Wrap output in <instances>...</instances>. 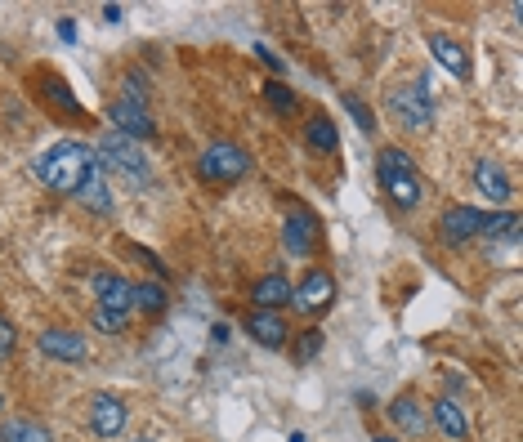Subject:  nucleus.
I'll return each mask as SVG.
<instances>
[{"label":"nucleus","instance_id":"obj_1","mask_svg":"<svg viewBox=\"0 0 523 442\" xmlns=\"http://www.w3.org/2000/svg\"><path fill=\"white\" fill-rule=\"evenodd\" d=\"M90 170H99V157H94L90 143H54L41 161H36V175L45 179V188L63 192V197H76V188L90 179Z\"/></svg>","mask_w":523,"mask_h":442},{"label":"nucleus","instance_id":"obj_2","mask_svg":"<svg viewBox=\"0 0 523 442\" xmlns=\"http://www.w3.org/2000/svg\"><path fill=\"white\" fill-rule=\"evenodd\" d=\"M376 184L394 210H416L425 201V184L416 175V161L407 148H380L376 152Z\"/></svg>","mask_w":523,"mask_h":442},{"label":"nucleus","instance_id":"obj_3","mask_svg":"<svg viewBox=\"0 0 523 442\" xmlns=\"http://www.w3.org/2000/svg\"><path fill=\"white\" fill-rule=\"evenodd\" d=\"M99 166H108L112 175H121L130 188H148L152 184V170H148V157L139 152V143L135 139H126V134H117V130H103L99 134Z\"/></svg>","mask_w":523,"mask_h":442},{"label":"nucleus","instance_id":"obj_4","mask_svg":"<svg viewBox=\"0 0 523 442\" xmlns=\"http://www.w3.org/2000/svg\"><path fill=\"white\" fill-rule=\"evenodd\" d=\"M389 112H394L398 126L412 130V134L430 130L434 126V99H430V85H425V76H421V81L398 85V90L389 94Z\"/></svg>","mask_w":523,"mask_h":442},{"label":"nucleus","instance_id":"obj_5","mask_svg":"<svg viewBox=\"0 0 523 442\" xmlns=\"http://www.w3.org/2000/svg\"><path fill=\"white\" fill-rule=\"evenodd\" d=\"M251 170V152L237 148V143H211V148L197 157V175L202 184H215V188H228Z\"/></svg>","mask_w":523,"mask_h":442},{"label":"nucleus","instance_id":"obj_6","mask_svg":"<svg viewBox=\"0 0 523 442\" xmlns=\"http://www.w3.org/2000/svg\"><path fill=\"white\" fill-rule=\"evenodd\" d=\"M331 304H336V277H331L327 268H309L304 282L291 286V304H287V309L313 317V313H327Z\"/></svg>","mask_w":523,"mask_h":442},{"label":"nucleus","instance_id":"obj_7","mask_svg":"<svg viewBox=\"0 0 523 442\" xmlns=\"http://www.w3.org/2000/svg\"><path fill=\"white\" fill-rule=\"evenodd\" d=\"M385 416L394 420L398 434L412 438V442H425V434H430V411H425V402L416 398L412 389L394 393V398H389V407H385Z\"/></svg>","mask_w":523,"mask_h":442},{"label":"nucleus","instance_id":"obj_8","mask_svg":"<svg viewBox=\"0 0 523 442\" xmlns=\"http://www.w3.org/2000/svg\"><path fill=\"white\" fill-rule=\"evenodd\" d=\"M126 420H130V411L117 393H94V398L85 402V425L99 438H117L121 429H126Z\"/></svg>","mask_w":523,"mask_h":442},{"label":"nucleus","instance_id":"obj_9","mask_svg":"<svg viewBox=\"0 0 523 442\" xmlns=\"http://www.w3.org/2000/svg\"><path fill=\"white\" fill-rule=\"evenodd\" d=\"M483 228H488V215L474 206H448L439 215V233H443V246H465L474 242V237H483Z\"/></svg>","mask_w":523,"mask_h":442},{"label":"nucleus","instance_id":"obj_10","mask_svg":"<svg viewBox=\"0 0 523 442\" xmlns=\"http://www.w3.org/2000/svg\"><path fill=\"white\" fill-rule=\"evenodd\" d=\"M282 246L296 259L313 255V246H318V219H313V210H304V206L287 210V219H282Z\"/></svg>","mask_w":523,"mask_h":442},{"label":"nucleus","instance_id":"obj_11","mask_svg":"<svg viewBox=\"0 0 523 442\" xmlns=\"http://www.w3.org/2000/svg\"><path fill=\"white\" fill-rule=\"evenodd\" d=\"M36 349H41L50 362H85L90 344H85L81 331H68V326H50V331H41Z\"/></svg>","mask_w":523,"mask_h":442},{"label":"nucleus","instance_id":"obj_12","mask_svg":"<svg viewBox=\"0 0 523 442\" xmlns=\"http://www.w3.org/2000/svg\"><path fill=\"white\" fill-rule=\"evenodd\" d=\"M246 335H251L260 349H287L291 344V326L282 313H264V309H251L246 313Z\"/></svg>","mask_w":523,"mask_h":442},{"label":"nucleus","instance_id":"obj_13","mask_svg":"<svg viewBox=\"0 0 523 442\" xmlns=\"http://www.w3.org/2000/svg\"><path fill=\"white\" fill-rule=\"evenodd\" d=\"M94 300H99V309L130 317L135 313V282H126V277H117V273H99L94 277Z\"/></svg>","mask_w":523,"mask_h":442},{"label":"nucleus","instance_id":"obj_14","mask_svg":"<svg viewBox=\"0 0 523 442\" xmlns=\"http://www.w3.org/2000/svg\"><path fill=\"white\" fill-rule=\"evenodd\" d=\"M108 121L117 134H126V139H152V117H148V103H130V99H117L108 108Z\"/></svg>","mask_w":523,"mask_h":442},{"label":"nucleus","instance_id":"obj_15","mask_svg":"<svg viewBox=\"0 0 523 442\" xmlns=\"http://www.w3.org/2000/svg\"><path fill=\"white\" fill-rule=\"evenodd\" d=\"M425 411H430V429H439L448 442H465V438H470V420H465L461 402H456L452 393H448V398H434Z\"/></svg>","mask_w":523,"mask_h":442},{"label":"nucleus","instance_id":"obj_16","mask_svg":"<svg viewBox=\"0 0 523 442\" xmlns=\"http://www.w3.org/2000/svg\"><path fill=\"white\" fill-rule=\"evenodd\" d=\"M474 188H479L492 206H506V201H510V175H506V166H501V161H492V157L474 161Z\"/></svg>","mask_w":523,"mask_h":442},{"label":"nucleus","instance_id":"obj_17","mask_svg":"<svg viewBox=\"0 0 523 442\" xmlns=\"http://www.w3.org/2000/svg\"><path fill=\"white\" fill-rule=\"evenodd\" d=\"M251 304L264 313H282L291 304V277L287 273H264L260 282L251 286Z\"/></svg>","mask_w":523,"mask_h":442},{"label":"nucleus","instance_id":"obj_18","mask_svg":"<svg viewBox=\"0 0 523 442\" xmlns=\"http://www.w3.org/2000/svg\"><path fill=\"white\" fill-rule=\"evenodd\" d=\"M36 85H41V99L50 103L54 112H68V117H81V103H76V94H72V85L63 81V76H54V72H36Z\"/></svg>","mask_w":523,"mask_h":442},{"label":"nucleus","instance_id":"obj_19","mask_svg":"<svg viewBox=\"0 0 523 442\" xmlns=\"http://www.w3.org/2000/svg\"><path fill=\"white\" fill-rule=\"evenodd\" d=\"M430 54L439 59V67H448L456 81H465V76H470V54H465V45L456 41V36L434 32V36H430Z\"/></svg>","mask_w":523,"mask_h":442},{"label":"nucleus","instance_id":"obj_20","mask_svg":"<svg viewBox=\"0 0 523 442\" xmlns=\"http://www.w3.org/2000/svg\"><path fill=\"white\" fill-rule=\"evenodd\" d=\"M76 201H81L85 210H94V215H112V188H108V179H103V166L90 170V179L76 188Z\"/></svg>","mask_w":523,"mask_h":442},{"label":"nucleus","instance_id":"obj_21","mask_svg":"<svg viewBox=\"0 0 523 442\" xmlns=\"http://www.w3.org/2000/svg\"><path fill=\"white\" fill-rule=\"evenodd\" d=\"M304 143H309L313 152H327L331 157V152L340 148V134H336V126H331V117H322L318 112V117L304 121Z\"/></svg>","mask_w":523,"mask_h":442},{"label":"nucleus","instance_id":"obj_22","mask_svg":"<svg viewBox=\"0 0 523 442\" xmlns=\"http://www.w3.org/2000/svg\"><path fill=\"white\" fill-rule=\"evenodd\" d=\"M322 344H327V335H322L318 326H309V331L291 335V362H296V367H309V362L322 353Z\"/></svg>","mask_w":523,"mask_h":442},{"label":"nucleus","instance_id":"obj_23","mask_svg":"<svg viewBox=\"0 0 523 442\" xmlns=\"http://www.w3.org/2000/svg\"><path fill=\"white\" fill-rule=\"evenodd\" d=\"M0 442H54V434L41 425V420H5Z\"/></svg>","mask_w":523,"mask_h":442},{"label":"nucleus","instance_id":"obj_24","mask_svg":"<svg viewBox=\"0 0 523 442\" xmlns=\"http://www.w3.org/2000/svg\"><path fill=\"white\" fill-rule=\"evenodd\" d=\"M166 286L161 282H135V309L139 313H148V317H157V313H166Z\"/></svg>","mask_w":523,"mask_h":442},{"label":"nucleus","instance_id":"obj_25","mask_svg":"<svg viewBox=\"0 0 523 442\" xmlns=\"http://www.w3.org/2000/svg\"><path fill=\"white\" fill-rule=\"evenodd\" d=\"M264 103H269L278 117H291V112H296V94H291L282 81H269V85H264Z\"/></svg>","mask_w":523,"mask_h":442},{"label":"nucleus","instance_id":"obj_26","mask_svg":"<svg viewBox=\"0 0 523 442\" xmlns=\"http://www.w3.org/2000/svg\"><path fill=\"white\" fill-rule=\"evenodd\" d=\"M488 237H501V242H519V215L515 210H506V215H488V228H483Z\"/></svg>","mask_w":523,"mask_h":442},{"label":"nucleus","instance_id":"obj_27","mask_svg":"<svg viewBox=\"0 0 523 442\" xmlns=\"http://www.w3.org/2000/svg\"><path fill=\"white\" fill-rule=\"evenodd\" d=\"M126 322H130V317H117V313L99 309V304L90 309V326H94V331H103V335H121V331H126Z\"/></svg>","mask_w":523,"mask_h":442},{"label":"nucleus","instance_id":"obj_28","mask_svg":"<svg viewBox=\"0 0 523 442\" xmlns=\"http://www.w3.org/2000/svg\"><path fill=\"white\" fill-rule=\"evenodd\" d=\"M345 108L354 112V121H358V130H363V134H372V130H376V117H372V108H367V103L358 99V94H345Z\"/></svg>","mask_w":523,"mask_h":442},{"label":"nucleus","instance_id":"obj_29","mask_svg":"<svg viewBox=\"0 0 523 442\" xmlns=\"http://www.w3.org/2000/svg\"><path fill=\"white\" fill-rule=\"evenodd\" d=\"M18 353V331L9 317H0V362H9Z\"/></svg>","mask_w":523,"mask_h":442},{"label":"nucleus","instance_id":"obj_30","mask_svg":"<svg viewBox=\"0 0 523 442\" xmlns=\"http://www.w3.org/2000/svg\"><path fill=\"white\" fill-rule=\"evenodd\" d=\"M255 54H260V59H264V63H269V67H273V72H282V67H287V63H282V59H278V54H269V50H264V45H260V50H255Z\"/></svg>","mask_w":523,"mask_h":442},{"label":"nucleus","instance_id":"obj_31","mask_svg":"<svg viewBox=\"0 0 523 442\" xmlns=\"http://www.w3.org/2000/svg\"><path fill=\"white\" fill-rule=\"evenodd\" d=\"M372 442H403V438H394V434H376Z\"/></svg>","mask_w":523,"mask_h":442},{"label":"nucleus","instance_id":"obj_32","mask_svg":"<svg viewBox=\"0 0 523 442\" xmlns=\"http://www.w3.org/2000/svg\"><path fill=\"white\" fill-rule=\"evenodd\" d=\"M0 411H5V393H0Z\"/></svg>","mask_w":523,"mask_h":442}]
</instances>
